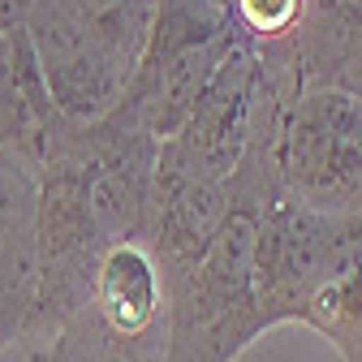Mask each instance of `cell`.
<instances>
[{"mask_svg":"<svg viewBox=\"0 0 362 362\" xmlns=\"http://www.w3.org/2000/svg\"><path fill=\"white\" fill-rule=\"evenodd\" d=\"M160 143L125 108L78 125L57 121L39 160L35 298L22 349H48L82 310L100 255L147 233Z\"/></svg>","mask_w":362,"mask_h":362,"instance_id":"cell-1","label":"cell"},{"mask_svg":"<svg viewBox=\"0 0 362 362\" xmlns=\"http://www.w3.org/2000/svg\"><path fill=\"white\" fill-rule=\"evenodd\" d=\"M289 100L298 95L259 69L250 139L229 177V211L194 267L168 285V362H238L263 337L255 255L263 216L281 194L276 134Z\"/></svg>","mask_w":362,"mask_h":362,"instance_id":"cell-2","label":"cell"},{"mask_svg":"<svg viewBox=\"0 0 362 362\" xmlns=\"http://www.w3.org/2000/svg\"><path fill=\"white\" fill-rule=\"evenodd\" d=\"M156 0H26V39L65 121L108 117L139 69Z\"/></svg>","mask_w":362,"mask_h":362,"instance_id":"cell-3","label":"cell"},{"mask_svg":"<svg viewBox=\"0 0 362 362\" xmlns=\"http://www.w3.org/2000/svg\"><path fill=\"white\" fill-rule=\"evenodd\" d=\"M238 43L224 0H156L139 69L117 108H125L156 143L190 117L207 82Z\"/></svg>","mask_w":362,"mask_h":362,"instance_id":"cell-4","label":"cell"},{"mask_svg":"<svg viewBox=\"0 0 362 362\" xmlns=\"http://www.w3.org/2000/svg\"><path fill=\"white\" fill-rule=\"evenodd\" d=\"M281 199L324 211L362 216V100L345 90H302L281 112L276 134Z\"/></svg>","mask_w":362,"mask_h":362,"instance_id":"cell-5","label":"cell"},{"mask_svg":"<svg viewBox=\"0 0 362 362\" xmlns=\"http://www.w3.org/2000/svg\"><path fill=\"white\" fill-rule=\"evenodd\" d=\"M349 216H324L298 207L276 194L259 229L255 255V289H259V324L263 332L281 324H302V310L320 285L324 267L345 233Z\"/></svg>","mask_w":362,"mask_h":362,"instance_id":"cell-6","label":"cell"},{"mask_svg":"<svg viewBox=\"0 0 362 362\" xmlns=\"http://www.w3.org/2000/svg\"><path fill=\"white\" fill-rule=\"evenodd\" d=\"M255 90H259V52L238 35L233 52L224 57L220 74L207 82L190 117L177 125V134L160 143V164L190 173L203 181H229L255 121Z\"/></svg>","mask_w":362,"mask_h":362,"instance_id":"cell-7","label":"cell"},{"mask_svg":"<svg viewBox=\"0 0 362 362\" xmlns=\"http://www.w3.org/2000/svg\"><path fill=\"white\" fill-rule=\"evenodd\" d=\"M224 211H229V181H203L190 173L164 168L156 160L151 211L143 238L164 267V285H173L181 272L194 267V259L216 238Z\"/></svg>","mask_w":362,"mask_h":362,"instance_id":"cell-8","label":"cell"},{"mask_svg":"<svg viewBox=\"0 0 362 362\" xmlns=\"http://www.w3.org/2000/svg\"><path fill=\"white\" fill-rule=\"evenodd\" d=\"M302 90H345L362 100V0H310L293 35Z\"/></svg>","mask_w":362,"mask_h":362,"instance_id":"cell-9","label":"cell"},{"mask_svg":"<svg viewBox=\"0 0 362 362\" xmlns=\"http://www.w3.org/2000/svg\"><path fill=\"white\" fill-rule=\"evenodd\" d=\"M302 328L332 341L345 362H362V216H349L324 276L302 310Z\"/></svg>","mask_w":362,"mask_h":362,"instance_id":"cell-10","label":"cell"},{"mask_svg":"<svg viewBox=\"0 0 362 362\" xmlns=\"http://www.w3.org/2000/svg\"><path fill=\"white\" fill-rule=\"evenodd\" d=\"M238 35L250 43L255 52L263 48H281V43H293L310 0H224Z\"/></svg>","mask_w":362,"mask_h":362,"instance_id":"cell-11","label":"cell"},{"mask_svg":"<svg viewBox=\"0 0 362 362\" xmlns=\"http://www.w3.org/2000/svg\"><path fill=\"white\" fill-rule=\"evenodd\" d=\"M22 349V345H18ZM22 362H69L65 354H57V349H22Z\"/></svg>","mask_w":362,"mask_h":362,"instance_id":"cell-12","label":"cell"},{"mask_svg":"<svg viewBox=\"0 0 362 362\" xmlns=\"http://www.w3.org/2000/svg\"><path fill=\"white\" fill-rule=\"evenodd\" d=\"M0 362H22V349H13V354H5Z\"/></svg>","mask_w":362,"mask_h":362,"instance_id":"cell-13","label":"cell"}]
</instances>
